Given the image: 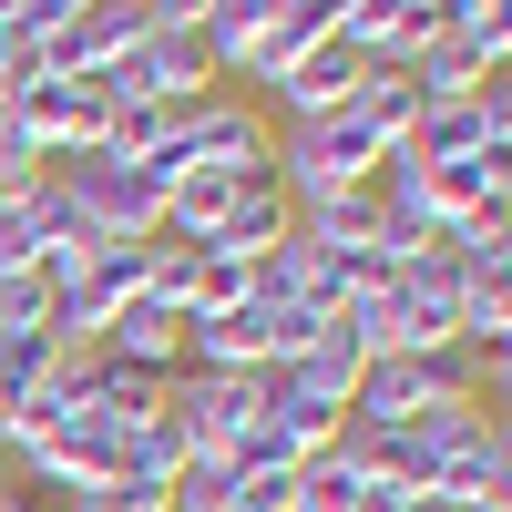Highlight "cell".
<instances>
[{
  "instance_id": "cell-1",
  "label": "cell",
  "mask_w": 512,
  "mask_h": 512,
  "mask_svg": "<svg viewBox=\"0 0 512 512\" xmlns=\"http://www.w3.org/2000/svg\"><path fill=\"white\" fill-rule=\"evenodd\" d=\"M52 175L72 185V216L93 226L103 246H144V236H164V185L144 175L134 154H52Z\"/></svg>"
},
{
  "instance_id": "cell-2",
  "label": "cell",
  "mask_w": 512,
  "mask_h": 512,
  "mask_svg": "<svg viewBox=\"0 0 512 512\" xmlns=\"http://www.w3.org/2000/svg\"><path fill=\"white\" fill-rule=\"evenodd\" d=\"M461 400H482V359L472 349H420V359H369L359 369V420H420V410H461Z\"/></svg>"
},
{
  "instance_id": "cell-3",
  "label": "cell",
  "mask_w": 512,
  "mask_h": 512,
  "mask_svg": "<svg viewBox=\"0 0 512 512\" xmlns=\"http://www.w3.org/2000/svg\"><path fill=\"white\" fill-rule=\"evenodd\" d=\"M256 410H267V400H256V379H216V369H175V400H164L185 461H226V451L246 441Z\"/></svg>"
},
{
  "instance_id": "cell-4",
  "label": "cell",
  "mask_w": 512,
  "mask_h": 512,
  "mask_svg": "<svg viewBox=\"0 0 512 512\" xmlns=\"http://www.w3.org/2000/svg\"><path fill=\"white\" fill-rule=\"evenodd\" d=\"M113 82H123V103H205V93H226L205 31H175V21H154L134 41V62H113Z\"/></svg>"
},
{
  "instance_id": "cell-5",
  "label": "cell",
  "mask_w": 512,
  "mask_h": 512,
  "mask_svg": "<svg viewBox=\"0 0 512 512\" xmlns=\"http://www.w3.org/2000/svg\"><path fill=\"white\" fill-rule=\"evenodd\" d=\"M144 31H154V0H82L31 62H41V72H113V62H134Z\"/></svg>"
},
{
  "instance_id": "cell-6",
  "label": "cell",
  "mask_w": 512,
  "mask_h": 512,
  "mask_svg": "<svg viewBox=\"0 0 512 512\" xmlns=\"http://www.w3.org/2000/svg\"><path fill=\"white\" fill-rule=\"evenodd\" d=\"M482 205H512V154H461V164H420V216L461 226Z\"/></svg>"
},
{
  "instance_id": "cell-7",
  "label": "cell",
  "mask_w": 512,
  "mask_h": 512,
  "mask_svg": "<svg viewBox=\"0 0 512 512\" xmlns=\"http://www.w3.org/2000/svg\"><path fill=\"white\" fill-rule=\"evenodd\" d=\"M318 41H338V21L318 11V0H287V11H277L267 31L246 41V62H236V82H246V93H277V82H287L297 62H308Z\"/></svg>"
},
{
  "instance_id": "cell-8",
  "label": "cell",
  "mask_w": 512,
  "mask_h": 512,
  "mask_svg": "<svg viewBox=\"0 0 512 512\" xmlns=\"http://www.w3.org/2000/svg\"><path fill=\"white\" fill-rule=\"evenodd\" d=\"M359 72H369V62L349 52V41H318V52L297 62L287 82H277V113H287V123H318V113H349V103H359Z\"/></svg>"
},
{
  "instance_id": "cell-9",
  "label": "cell",
  "mask_w": 512,
  "mask_h": 512,
  "mask_svg": "<svg viewBox=\"0 0 512 512\" xmlns=\"http://www.w3.org/2000/svg\"><path fill=\"white\" fill-rule=\"evenodd\" d=\"M164 400H175V369H134V359L93 349V400L82 410H103L113 431H144V420H164Z\"/></svg>"
},
{
  "instance_id": "cell-10",
  "label": "cell",
  "mask_w": 512,
  "mask_h": 512,
  "mask_svg": "<svg viewBox=\"0 0 512 512\" xmlns=\"http://www.w3.org/2000/svg\"><path fill=\"white\" fill-rule=\"evenodd\" d=\"M287 236H297V205H287L277 164H267V175H256L226 216H216V236H205V246H226V256H267V246H287Z\"/></svg>"
},
{
  "instance_id": "cell-11",
  "label": "cell",
  "mask_w": 512,
  "mask_h": 512,
  "mask_svg": "<svg viewBox=\"0 0 512 512\" xmlns=\"http://www.w3.org/2000/svg\"><path fill=\"white\" fill-rule=\"evenodd\" d=\"M103 349H113V359H134V369H185V308L144 287L134 308H123V318L103 328Z\"/></svg>"
},
{
  "instance_id": "cell-12",
  "label": "cell",
  "mask_w": 512,
  "mask_h": 512,
  "mask_svg": "<svg viewBox=\"0 0 512 512\" xmlns=\"http://www.w3.org/2000/svg\"><path fill=\"white\" fill-rule=\"evenodd\" d=\"M400 72H410V93H420V103H472V93H482V82H492L502 62H482L461 31H431V41H420V52L400 62Z\"/></svg>"
},
{
  "instance_id": "cell-13",
  "label": "cell",
  "mask_w": 512,
  "mask_h": 512,
  "mask_svg": "<svg viewBox=\"0 0 512 512\" xmlns=\"http://www.w3.org/2000/svg\"><path fill=\"white\" fill-rule=\"evenodd\" d=\"M297 246H308V256L379 246V195H369V185H349V195H318V205H297Z\"/></svg>"
},
{
  "instance_id": "cell-14",
  "label": "cell",
  "mask_w": 512,
  "mask_h": 512,
  "mask_svg": "<svg viewBox=\"0 0 512 512\" xmlns=\"http://www.w3.org/2000/svg\"><path fill=\"white\" fill-rule=\"evenodd\" d=\"M52 328H0V410H21L41 379H52Z\"/></svg>"
},
{
  "instance_id": "cell-15",
  "label": "cell",
  "mask_w": 512,
  "mask_h": 512,
  "mask_svg": "<svg viewBox=\"0 0 512 512\" xmlns=\"http://www.w3.org/2000/svg\"><path fill=\"white\" fill-rule=\"evenodd\" d=\"M359 113H369L390 144H410V123H420V93H410V72H400V62H369V72H359Z\"/></svg>"
},
{
  "instance_id": "cell-16",
  "label": "cell",
  "mask_w": 512,
  "mask_h": 512,
  "mask_svg": "<svg viewBox=\"0 0 512 512\" xmlns=\"http://www.w3.org/2000/svg\"><path fill=\"white\" fill-rule=\"evenodd\" d=\"M359 502H369V472H349V461L318 451L308 472H297V502H287V512H359Z\"/></svg>"
},
{
  "instance_id": "cell-17",
  "label": "cell",
  "mask_w": 512,
  "mask_h": 512,
  "mask_svg": "<svg viewBox=\"0 0 512 512\" xmlns=\"http://www.w3.org/2000/svg\"><path fill=\"white\" fill-rule=\"evenodd\" d=\"M62 512H164V482H93V492H62Z\"/></svg>"
},
{
  "instance_id": "cell-18",
  "label": "cell",
  "mask_w": 512,
  "mask_h": 512,
  "mask_svg": "<svg viewBox=\"0 0 512 512\" xmlns=\"http://www.w3.org/2000/svg\"><path fill=\"white\" fill-rule=\"evenodd\" d=\"M41 175H52V154H41V144L21 134V123L0 113V195H21V185H41Z\"/></svg>"
},
{
  "instance_id": "cell-19",
  "label": "cell",
  "mask_w": 512,
  "mask_h": 512,
  "mask_svg": "<svg viewBox=\"0 0 512 512\" xmlns=\"http://www.w3.org/2000/svg\"><path fill=\"white\" fill-rule=\"evenodd\" d=\"M72 11H82V0H21V11H11V52L31 62V52H41V41H52V31L72 21Z\"/></svg>"
},
{
  "instance_id": "cell-20",
  "label": "cell",
  "mask_w": 512,
  "mask_h": 512,
  "mask_svg": "<svg viewBox=\"0 0 512 512\" xmlns=\"http://www.w3.org/2000/svg\"><path fill=\"white\" fill-rule=\"evenodd\" d=\"M472 113H482V134H492V144H512V72H492V82H482Z\"/></svg>"
},
{
  "instance_id": "cell-21",
  "label": "cell",
  "mask_w": 512,
  "mask_h": 512,
  "mask_svg": "<svg viewBox=\"0 0 512 512\" xmlns=\"http://www.w3.org/2000/svg\"><path fill=\"white\" fill-rule=\"evenodd\" d=\"M205 11H216V0H154V21H175V31H195Z\"/></svg>"
},
{
  "instance_id": "cell-22",
  "label": "cell",
  "mask_w": 512,
  "mask_h": 512,
  "mask_svg": "<svg viewBox=\"0 0 512 512\" xmlns=\"http://www.w3.org/2000/svg\"><path fill=\"white\" fill-rule=\"evenodd\" d=\"M0 512H41V502H31V492H21V482H0Z\"/></svg>"
},
{
  "instance_id": "cell-23",
  "label": "cell",
  "mask_w": 512,
  "mask_h": 512,
  "mask_svg": "<svg viewBox=\"0 0 512 512\" xmlns=\"http://www.w3.org/2000/svg\"><path fill=\"white\" fill-rule=\"evenodd\" d=\"M400 512H461V502H441V492H410V502H400Z\"/></svg>"
},
{
  "instance_id": "cell-24",
  "label": "cell",
  "mask_w": 512,
  "mask_h": 512,
  "mask_svg": "<svg viewBox=\"0 0 512 512\" xmlns=\"http://www.w3.org/2000/svg\"><path fill=\"white\" fill-rule=\"evenodd\" d=\"M0 113H11V72H0Z\"/></svg>"
},
{
  "instance_id": "cell-25",
  "label": "cell",
  "mask_w": 512,
  "mask_h": 512,
  "mask_svg": "<svg viewBox=\"0 0 512 512\" xmlns=\"http://www.w3.org/2000/svg\"><path fill=\"white\" fill-rule=\"evenodd\" d=\"M0 482H11V472H0Z\"/></svg>"
}]
</instances>
